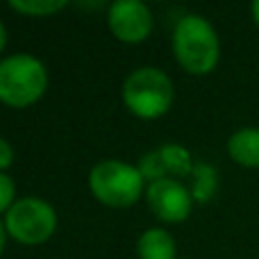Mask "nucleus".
Here are the masks:
<instances>
[{
    "instance_id": "nucleus-11",
    "label": "nucleus",
    "mask_w": 259,
    "mask_h": 259,
    "mask_svg": "<svg viewBox=\"0 0 259 259\" xmlns=\"http://www.w3.org/2000/svg\"><path fill=\"white\" fill-rule=\"evenodd\" d=\"M193 187H191V196L193 202H209L214 198V193L219 191V170L211 164H200L193 166Z\"/></svg>"
},
{
    "instance_id": "nucleus-6",
    "label": "nucleus",
    "mask_w": 259,
    "mask_h": 259,
    "mask_svg": "<svg viewBox=\"0 0 259 259\" xmlns=\"http://www.w3.org/2000/svg\"><path fill=\"white\" fill-rule=\"evenodd\" d=\"M146 202L152 214L164 223H182L193 209L191 191L175 178H161L148 184Z\"/></svg>"
},
{
    "instance_id": "nucleus-4",
    "label": "nucleus",
    "mask_w": 259,
    "mask_h": 259,
    "mask_svg": "<svg viewBox=\"0 0 259 259\" xmlns=\"http://www.w3.org/2000/svg\"><path fill=\"white\" fill-rule=\"evenodd\" d=\"M89 189L98 202L114 209H125L146 193V178L134 164L123 159H103L91 168Z\"/></svg>"
},
{
    "instance_id": "nucleus-5",
    "label": "nucleus",
    "mask_w": 259,
    "mask_h": 259,
    "mask_svg": "<svg viewBox=\"0 0 259 259\" xmlns=\"http://www.w3.org/2000/svg\"><path fill=\"white\" fill-rule=\"evenodd\" d=\"M7 237L23 246H41L57 230V211L48 200L36 196L18 198L3 219Z\"/></svg>"
},
{
    "instance_id": "nucleus-10",
    "label": "nucleus",
    "mask_w": 259,
    "mask_h": 259,
    "mask_svg": "<svg viewBox=\"0 0 259 259\" xmlns=\"http://www.w3.org/2000/svg\"><path fill=\"white\" fill-rule=\"evenodd\" d=\"M157 155L161 159V166H164L166 175L168 178H187V175L193 173V159L191 152L187 150L180 143H164L161 148H157Z\"/></svg>"
},
{
    "instance_id": "nucleus-17",
    "label": "nucleus",
    "mask_w": 259,
    "mask_h": 259,
    "mask_svg": "<svg viewBox=\"0 0 259 259\" xmlns=\"http://www.w3.org/2000/svg\"><path fill=\"white\" fill-rule=\"evenodd\" d=\"M250 12H252V21H255V23H257V27H259V0H255V3H252Z\"/></svg>"
},
{
    "instance_id": "nucleus-13",
    "label": "nucleus",
    "mask_w": 259,
    "mask_h": 259,
    "mask_svg": "<svg viewBox=\"0 0 259 259\" xmlns=\"http://www.w3.org/2000/svg\"><path fill=\"white\" fill-rule=\"evenodd\" d=\"M16 202V184L14 178L7 173H0V214H7L12 205Z\"/></svg>"
},
{
    "instance_id": "nucleus-8",
    "label": "nucleus",
    "mask_w": 259,
    "mask_h": 259,
    "mask_svg": "<svg viewBox=\"0 0 259 259\" xmlns=\"http://www.w3.org/2000/svg\"><path fill=\"white\" fill-rule=\"evenodd\" d=\"M228 155L243 168H259V127H241L228 139Z\"/></svg>"
},
{
    "instance_id": "nucleus-16",
    "label": "nucleus",
    "mask_w": 259,
    "mask_h": 259,
    "mask_svg": "<svg viewBox=\"0 0 259 259\" xmlns=\"http://www.w3.org/2000/svg\"><path fill=\"white\" fill-rule=\"evenodd\" d=\"M7 48V27H5V23L0 21V53Z\"/></svg>"
},
{
    "instance_id": "nucleus-9",
    "label": "nucleus",
    "mask_w": 259,
    "mask_h": 259,
    "mask_svg": "<svg viewBox=\"0 0 259 259\" xmlns=\"http://www.w3.org/2000/svg\"><path fill=\"white\" fill-rule=\"evenodd\" d=\"M139 259H178V246L168 230L150 228L137 239Z\"/></svg>"
},
{
    "instance_id": "nucleus-14",
    "label": "nucleus",
    "mask_w": 259,
    "mask_h": 259,
    "mask_svg": "<svg viewBox=\"0 0 259 259\" xmlns=\"http://www.w3.org/2000/svg\"><path fill=\"white\" fill-rule=\"evenodd\" d=\"M14 164V146L5 137H0V173H7V168Z\"/></svg>"
},
{
    "instance_id": "nucleus-15",
    "label": "nucleus",
    "mask_w": 259,
    "mask_h": 259,
    "mask_svg": "<svg viewBox=\"0 0 259 259\" xmlns=\"http://www.w3.org/2000/svg\"><path fill=\"white\" fill-rule=\"evenodd\" d=\"M7 230H5V223H3V219H0V255H3V250H5V246H7Z\"/></svg>"
},
{
    "instance_id": "nucleus-12",
    "label": "nucleus",
    "mask_w": 259,
    "mask_h": 259,
    "mask_svg": "<svg viewBox=\"0 0 259 259\" xmlns=\"http://www.w3.org/2000/svg\"><path fill=\"white\" fill-rule=\"evenodd\" d=\"M7 5L16 14L34 16V18L53 16V14H59L62 9L68 7V3H64V0H9Z\"/></svg>"
},
{
    "instance_id": "nucleus-1",
    "label": "nucleus",
    "mask_w": 259,
    "mask_h": 259,
    "mask_svg": "<svg viewBox=\"0 0 259 259\" xmlns=\"http://www.w3.org/2000/svg\"><path fill=\"white\" fill-rule=\"evenodd\" d=\"M173 57L191 75H209L221 59V41L214 25L200 14H184L173 27Z\"/></svg>"
},
{
    "instance_id": "nucleus-7",
    "label": "nucleus",
    "mask_w": 259,
    "mask_h": 259,
    "mask_svg": "<svg viewBox=\"0 0 259 259\" xmlns=\"http://www.w3.org/2000/svg\"><path fill=\"white\" fill-rule=\"evenodd\" d=\"M109 32L123 44H141L152 34L155 18L146 3L139 0H116L107 9Z\"/></svg>"
},
{
    "instance_id": "nucleus-3",
    "label": "nucleus",
    "mask_w": 259,
    "mask_h": 259,
    "mask_svg": "<svg viewBox=\"0 0 259 259\" xmlns=\"http://www.w3.org/2000/svg\"><path fill=\"white\" fill-rule=\"evenodd\" d=\"M123 105L143 121L164 116L175 100L173 80L157 66L134 68L121 87Z\"/></svg>"
},
{
    "instance_id": "nucleus-2",
    "label": "nucleus",
    "mask_w": 259,
    "mask_h": 259,
    "mask_svg": "<svg viewBox=\"0 0 259 259\" xmlns=\"http://www.w3.org/2000/svg\"><path fill=\"white\" fill-rule=\"evenodd\" d=\"M48 89V71L39 57L16 53L0 59V103L12 109L32 107Z\"/></svg>"
}]
</instances>
